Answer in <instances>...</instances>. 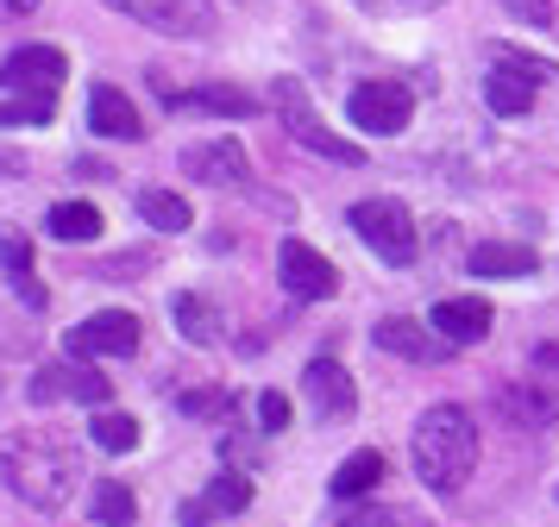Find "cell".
Listing matches in <instances>:
<instances>
[{
  "instance_id": "7",
  "label": "cell",
  "mask_w": 559,
  "mask_h": 527,
  "mask_svg": "<svg viewBox=\"0 0 559 527\" xmlns=\"http://www.w3.org/2000/svg\"><path fill=\"white\" fill-rule=\"evenodd\" d=\"M346 113H353L358 132H403L408 113H415V95H408L403 82L371 75V82H358L353 95H346Z\"/></svg>"
},
{
  "instance_id": "14",
  "label": "cell",
  "mask_w": 559,
  "mask_h": 527,
  "mask_svg": "<svg viewBox=\"0 0 559 527\" xmlns=\"http://www.w3.org/2000/svg\"><path fill=\"white\" fill-rule=\"evenodd\" d=\"M302 383H308V402H314L328 421H340V415H353V408H358V383L346 376L340 358H314Z\"/></svg>"
},
{
  "instance_id": "22",
  "label": "cell",
  "mask_w": 559,
  "mask_h": 527,
  "mask_svg": "<svg viewBox=\"0 0 559 527\" xmlns=\"http://www.w3.org/2000/svg\"><path fill=\"white\" fill-rule=\"evenodd\" d=\"M378 477H383V458H378V452H353V458L333 471L328 490H333L340 502H358V496H371V483H378Z\"/></svg>"
},
{
  "instance_id": "6",
  "label": "cell",
  "mask_w": 559,
  "mask_h": 527,
  "mask_svg": "<svg viewBox=\"0 0 559 527\" xmlns=\"http://www.w3.org/2000/svg\"><path fill=\"white\" fill-rule=\"evenodd\" d=\"M107 7L164 32V38H207L214 32V7L207 0H107Z\"/></svg>"
},
{
  "instance_id": "26",
  "label": "cell",
  "mask_w": 559,
  "mask_h": 527,
  "mask_svg": "<svg viewBox=\"0 0 559 527\" xmlns=\"http://www.w3.org/2000/svg\"><path fill=\"white\" fill-rule=\"evenodd\" d=\"M88 508H95V522L102 527H132V515H139V502H132L127 483H95Z\"/></svg>"
},
{
  "instance_id": "1",
  "label": "cell",
  "mask_w": 559,
  "mask_h": 527,
  "mask_svg": "<svg viewBox=\"0 0 559 527\" xmlns=\"http://www.w3.org/2000/svg\"><path fill=\"white\" fill-rule=\"evenodd\" d=\"M0 477H7V490L32 508H63L70 490L82 483V452L70 433H13L7 446H0Z\"/></svg>"
},
{
  "instance_id": "32",
  "label": "cell",
  "mask_w": 559,
  "mask_h": 527,
  "mask_svg": "<svg viewBox=\"0 0 559 527\" xmlns=\"http://www.w3.org/2000/svg\"><path fill=\"white\" fill-rule=\"evenodd\" d=\"M221 408H227L221 390H189V396H182V415H221Z\"/></svg>"
},
{
  "instance_id": "21",
  "label": "cell",
  "mask_w": 559,
  "mask_h": 527,
  "mask_svg": "<svg viewBox=\"0 0 559 527\" xmlns=\"http://www.w3.org/2000/svg\"><path fill=\"white\" fill-rule=\"evenodd\" d=\"M170 321H177V333L189 346H214L221 339V308L207 296H177L170 301Z\"/></svg>"
},
{
  "instance_id": "31",
  "label": "cell",
  "mask_w": 559,
  "mask_h": 527,
  "mask_svg": "<svg viewBox=\"0 0 559 527\" xmlns=\"http://www.w3.org/2000/svg\"><path fill=\"white\" fill-rule=\"evenodd\" d=\"M509 13H515V20H528L534 32H547V25H554V0H503Z\"/></svg>"
},
{
  "instance_id": "24",
  "label": "cell",
  "mask_w": 559,
  "mask_h": 527,
  "mask_svg": "<svg viewBox=\"0 0 559 527\" xmlns=\"http://www.w3.org/2000/svg\"><path fill=\"white\" fill-rule=\"evenodd\" d=\"M139 214H145V226H157V232H189V201L170 195V189H145V195H139Z\"/></svg>"
},
{
  "instance_id": "25",
  "label": "cell",
  "mask_w": 559,
  "mask_h": 527,
  "mask_svg": "<svg viewBox=\"0 0 559 527\" xmlns=\"http://www.w3.org/2000/svg\"><path fill=\"white\" fill-rule=\"evenodd\" d=\"M88 433H95V446L102 452H132L139 446V421L120 415V408H95V427H88Z\"/></svg>"
},
{
  "instance_id": "2",
  "label": "cell",
  "mask_w": 559,
  "mask_h": 527,
  "mask_svg": "<svg viewBox=\"0 0 559 527\" xmlns=\"http://www.w3.org/2000/svg\"><path fill=\"white\" fill-rule=\"evenodd\" d=\"M408 465H415V477L433 496L465 490L472 471H478V427H472V415L459 402H433L415 421V433H408Z\"/></svg>"
},
{
  "instance_id": "18",
  "label": "cell",
  "mask_w": 559,
  "mask_h": 527,
  "mask_svg": "<svg viewBox=\"0 0 559 527\" xmlns=\"http://www.w3.org/2000/svg\"><path fill=\"white\" fill-rule=\"evenodd\" d=\"M534 75L509 70V63H490V75H484V100H490V113H503V120H515V113H528L534 107Z\"/></svg>"
},
{
  "instance_id": "33",
  "label": "cell",
  "mask_w": 559,
  "mask_h": 527,
  "mask_svg": "<svg viewBox=\"0 0 559 527\" xmlns=\"http://www.w3.org/2000/svg\"><path fill=\"white\" fill-rule=\"evenodd\" d=\"M358 7H371V13H428L440 0H358Z\"/></svg>"
},
{
  "instance_id": "23",
  "label": "cell",
  "mask_w": 559,
  "mask_h": 527,
  "mask_svg": "<svg viewBox=\"0 0 559 527\" xmlns=\"http://www.w3.org/2000/svg\"><path fill=\"white\" fill-rule=\"evenodd\" d=\"M51 232L57 239H70V245H88V239L102 232V207H95V201H57L51 207Z\"/></svg>"
},
{
  "instance_id": "17",
  "label": "cell",
  "mask_w": 559,
  "mask_h": 527,
  "mask_svg": "<svg viewBox=\"0 0 559 527\" xmlns=\"http://www.w3.org/2000/svg\"><path fill=\"white\" fill-rule=\"evenodd\" d=\"M433 333H447L453 346H478L484 333H490V301H478V296H453V301H440L433 308Z\"/></svg>"
},
{
  "instance_id": "5",
  "label": "cell",
  "mask_w": 559,
  "mask_h": 527,
  "mask_svg": "<svg viewBox=\"0 0 559 527\" xmlns=\"http://www.w3.org/2000/svg\"><path fill=\"white\" fill-rule=\"evenodd\" d=\"M63 50L51 45H26V50H13L7 63H0V95H13V100H57L63 95Z\"/></svg>"
},
{
  "instance_id": "34",
  "label": "cell",
  "mask_w": 559,
  "mask_h": 527,
  "mask_svg": "<svg viewBox=\"0 0 559 527\" xmlns=\"http://www.w3.org/2000/svg\"><path fill=\"white\" fill-rule=\"evenodd\" d=\"M26 13H38V0H0V20H26Z\"/></svg>"
},
{
  "instance_id": "15",
  "label": "cell",
  "mask_w": 559,
  "mask_h": 527,
  "mask_svg": "<svg viewBox=\"0 0 559 527\" xmlns=\"http://www.w3.org/2000/svg\"><path fill=\"white\" fill-rule=\"evenodd\" d=\"M0 271H7V289L26 301V308H45V283H38V271H32V239L20 232V226H7L0 232Z\"/></svg>"
},
{
  "instance_id": "12",
  "label": "cell",
  "mask_w": 559,
  "mask_h": 527,
  "mask_svg": "<svg viewBox=\"0 0 559 527\" xmlns=\"http://www.w3.org/2000/svg\"><path fill=\"white\" fill-rule=\"evenodd\" d=\"M371 339H378L383 351H396V358H415V364H440V358L453 351V339H447V333L433 339V333H428L421 321H403V314L378 321V326H371Z\"/></svg>"
},
{
  "instance_id": "8",
  "label": "cell",
  "mask_w": 559,
  "mask_h": 527,
  "mask_svg": "<svg viewBox=\"0 0 559 527\" xmlns=\"http://www.w3.org/2000/svg\"><path fill=\"white\" fill-rule=\"evenodd\" d=\"M70 351L76 358H132L139 351V314H127V308L88 314V321L70 326Z\"/></svg>"
},
{
  "instance_id": "10",
  "label": "cell",
  "mask_w": 559,
  "mask_h": 527,
  "mask_svg": "<svg viewBox=\"0 0 559 527\" xmlns=\"http://www.w3.org/2000/svg\"><path fill=\"white\" fill-rule=\"evenodd\" d=\"M114 396V383L102 371H88V364H45V371L32 376V402L45 408V402H88V408H107Z\"/></svg>"
},
{
  "instance_id": "4",
  "label": "cell",
  "mask_w": 559,
  "mask_h": 527,
  "mask_svg": "<svg viewBox=\"0 0 559 527\" xmlns=\"http://www.w3.org/2000/svg\"><path fill=\"white\" fill-rule=\"evenodd\" d=\"M271 95H277V113H283V125H289V139H296V145L321 151V157H333V164H365V151H358L353 139H340V132L321 125V113L302 100V82H296V75H277V88H271Z\"/></svg>"
},
{
  "instance_id": "29",
  "label": "cell",
  "mask_w": 559,
  "mask_h": 527,
  "mask_svg": "<svg viewBox=\"0 0 559 527\" xmlns=\"http://www.w3.org/2000/svg\"><path fill=\"white\" fill-rule=\"evenodd\" d=\"M490 63H509V70L534 75V82H559V63H547V57H528V50H515V45H497V50H490Z\"/></svg>"
},
{
  "instance_id": "13",
  "label": "cell",
  "mask_w": 559,
  "mask_h": 527,
  "mask_svg": "<svg viewBox=\"0 0 559 527\" xmlns=\"http://www.w3.org/2000/svg\"><path fill=\"white\" fill-rule=\"evenodd\" d=\"M497 408H503L515 427L540 433V427L559 421V383H503V390H497Z\"/></svg>"
},
{
  "instance_id": "28",
  "label": "cell",
  "mask_w": 559,
  "mask_h": 527,
  "mask_svg": "<svg viewBox=\"0 0 559 527\" xmlns=\"http://www.w3.org/2000/svg\"><path fill=\"white\" fill-rule=\"evenodd\" d=\"M333 527H428L421 515H408V508H378V502H358L346 522H333Z\"/></svg>"
},
{
  "instance_id": "9",
  "label": "cell",
  "mask_w": 559,
  "mask_h": 527,
  "mask_svg": "<svg viewBox=\"0 0 559 527\" xmlns=\"http://www.w3.org/2000/svg\"><path fill=\"white\" fill-rule=\"evenodd\" d=\"M277 271H283V283H289V296H302V301H333L340 296V271H333L314 245H302V239H283Z\"/></svg>"
},
{
  "instance_id": "3",
  "label": "cell",
  "mask_w": 559,
  "mask_h": 527,
  "mask_svg": "<svg viewBox=\"0 0 559 527\" xmlns=\"http://www.w3.org/2000/svg\"><path fill=\"white\" fill-rule=\"evenodd\" d=\"M346 220H353V232L378 251L383 264H408L415 245H421V239H415V220H408V207H403V201H390V195L353 201V214H346Z\"/></svg>"
},
{
  "instance_id": "20",
  "label": "cell",
  "mask_w": 559,
  "mask_h": 527,
  "mask_svg": "<svg viewBox=\"0 0 559 527\" xmlns=\"http://www.w3.org/2000/svg\"><path fill=\"white\" fill-rule=\"evenodd\" d=\"M170 107H195V113H227V120H246V113H258V95H246V88H227V82H207V88L170 95Z\"/></svg>"
},
{
  "instance_id": "11",
  "label": "cell",
  "mask_w": 559,
  "mask_h": 527,
  "mask_svg": "<svg viewBox=\"0 0 559 527\" xmlns=\"http://www.w3.org/2000/svg\"><path fill=\"white\" fill-rule=\"evenodd\" d=\"M182 176L189 182H214V189H246L252 182V164L233 139H207V145H189L182 151Z\"/></svg>"
},
{
  "instance_id": "30",
  "label": "cell",
  "mask_w": 559,
  "mask_h": 527,
  "mask_svg": "<svg viewBox=\"0 0 559 527\" xmlns=\"http://www.w3.org/2000/svg\"><path fill=\"white\" fill-rule=\"evenodd\" d=\"M258 421L271 427V433H283V427H289V396L264 390V396H258Z\"/></svg>"
},
{
  "instance_id": "27",
  "label": "cell",
  "mask_w": 559,
  "mask_h": 527,
  "mask_svg": "<svg viewBox=\"0 0 559 527\" xmlns=\"http://www.w3.org/2000/svg\"><path fill=\"white\" fill-rule=\"evenodd\" d=\"M202 502H207V515H239V508L252 502V483H246L239 471H227V477H214V483H207Z\"/></svg>"
},
{
  "instance_id": "19",
  "label": "cell",
  "mask_w": 559,
  "mask_h": 527,
  "mask_svg": "<svg viewBox=\"0 0 559 527\" xmlns=\"http://www.w3.org/2000/svg\"><path fill=\"white\" fill-rule=\"evenodd\" d=\"M534 264H540L534 245H515V239H484V245H472V257H465L472 276H528Z\"/></svg>"
},
{
  "instance_id": "35",
  "label": "cell",
  "mask_w": 559,
  "mask_h": 527,
  "mask_svg": "<svg viewBox=\"0 0 559 527\" xmlns=\"http://www.w3.org/2000/svg\"><path fill=\"white\" fill-rule=\"evenodd\" d=\"M534 358H540V364H559V346H540Z\"/></svg>"
},
{
  "instance_id": "16",
  "label": "cell",
  "mask_w": 559,
  "mask_h": 527,
  "mask_svg": "<svg viewBox=\"0 0 559 527\" xmlns=\"http://www.w3.org/2000/svg\"><path fill=\"white\" fill-rule=\"evenodd\" d=\"M88 125L102 132V139H145V125H139V107H132L114 82H95V95H88Z\"/></svg>"
}]
</instances>
